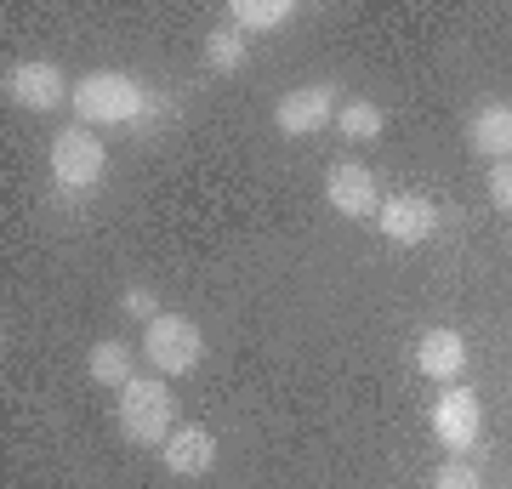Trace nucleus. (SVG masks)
Instances as JSON below:
<instances>
[{"label":"nucleus","mask_w":512,"mask_h":489,"mask_svg":"<svg viewBox=\"0 0 512 489\" xmlns=\"http://www.w3.org/2000/svg\"><path fill=\"white\" fill-rule=\"evenodd\" d=\"M245 57H251V46H245V35H239L234 23H222V29L205 35V69L239 74V69H245Z\"/></svg>","instance_id":"16"},{"label":"nucleus","mask_w":512,"mask_h":489,"mask_svg":"<svg viewBox=\"0 0 512 489\" xmlns=\"http://www.w3.org/2000/svg\"><path fill=\"white\" fill-rule=\"evenodd\" d=\"M148 109H154L148 86L126 69H92L74 80L80 126H131V120H148Z\"/></svg>","instance_id":"1"},{"label":"nucleus","mask_w":512,"mask_h":489,"mask_svg":"<svg viewBox=\"0 0 512 489\" xmlns=\"http://www.w3.org/2000/svg\"><path fill=\"white\" fill-rule=\"evenodd\" d=\"M160 461L177 478H205V472L217 467V433L211 427H177V433L160 444Z\"/></svg>","instance_id":"11"},{"label":"nucleus","mask_w":512,"mask_h":489,"mask_svg":"<svg viewBox=\"0 0 512 489\" xmlns=\"http://www.w3.org/2000/svg\"><path fill=\"white\" fill-rule=\"evenodd\" d=\"M336 109H342L336 80H308V86L285 91L274 103V126L285 131V137H313V131H325L330 120H336Z\"/></svg>","instance_id":"5"},{"label":"nucleus","mask_w":512,"mask_h":489,"mask_svg":"<svg viewBox=\"0 0 512 489\" xmlns=\"http://www.w3.org/2000/svg\"><path fill=\"white\" fill-rule=\"evenodd\" d=\"M484 433V404H478L473 387H444L439 404H433V438H439L450 455H467Z\"/></svg>","instance_id":"7"},{"label":"nucleus","mask_w":512,"mask_h":489,"mask_svg":"<svg viewBox=\"0 0 512 489\" xmlns=\"http://www.w3.org/2000/svg\"><path fill=\"white\" fill-rule=\"evenodd\" d=\"M467 148L484 154V160H512V103H484V109L467 120Z\"/></svg>","instance_id":"12"},{"label":"nucleus","mask_w":512,"mask_h":489,"mask_svg":"<svg viewBox=\"0 0 512 489\" xmlns=\"http://www.w3.org/2000/svg\"><path fill=\"white\" fill-rule=\"evenodd\" d=\"M120 313L143 319V325H154V319H160V296H154L148 285H126V290H120Z\"/></svg>","instance_id":"17"},{"label":"nucleus","mask_w":512,"mask_h":489,"mask_svg":"<svg viewBox=\"0 0 512 489\" xmlns=\"http://www.w3.org/2000/svg\"><path fill=\"white\" fill-rule=\"evenodd\" d=\"M177 433V393L165 387V376H137L120 387V438L137 450H160Z\"/></svg>","instance_id":"2"},{"label":"nucleus","mask_w":512,"mask_h":489,"mask_svg":"<svg viewBox=\"0 0 512 489\" xmlns=\"http://www.w3.org/2000/svg\"><path fill=\"white\" fill-rule=\"evenodd\" d=\"M376 228L393 245H421V239H433V228H439V205L427 200V194H387L382 211H376Z\"/></svg>","instance_id":"9"},{"label":"nucleus","mask_w":512,"mask_h":489,"mask_svg":"<svg viewBox=\"0 0 512 489\" xmlns=\"http://www.w3.org/2000/svg\"><path fill=\"white\" fill-rule=\"evenodd\" d=\"M325 200L336 217H348V222H370L376 211H382L387 194H376V171L359 160H336L330 165V177H325Z\"/></svg>","instance_id":"8"},{"label":"nucleus","mask_w":512,"mask_h":489,"mask_svg":"<svg viewBox=\"0 0 512 489\" xmlns=\"http://www.w3.org/2000/svg\"><path fill=\"white\" fill-rule=\"evenodd\" d=\"M6 97H12L18 109H29V114H52V109H63V103H74V86L63 80L57 63L29 57V63H12V74H6Z\"/></svg>","instance_id":"6"},{"label":"nucleus","mask_w":512,"mask_h":489,"mask_svg":"<svg viewBox=\"0 0 512 489\" xmlns=\"http://www.w3.org/2000/svg\"><path fill=\"white\" fill-rule=\"evenodd\" d=\"M137 353L148 359L154 376L171 381V376H188V370L205 359V336L188 313H160L154 325H143V347H137Z\"/></svg>","instance_id":"3"},{"label":"nucleus","mask_w":512,"mask_h":489,"mask_svg":"<svg viewBox=\"0 0 512 489\" xmlns=\"http://www.w3.org/2000/svg\"><path fill=\"white\" fill-rule=\"evenodd\" d=\"M382 126H387V114H382V103H370V97H353V103L336 109V131H342L348 143H376Z\"/></svg>","instance_id":"15"},{"label":"nucleus","mask_w":512,"mask_h":489,"mask_svg":"<svg viewBox=\"0 0 512 489\" xmlns=\"http://www.w3.org/2000/svg\"><path fill=\"white\" fill-rule=\"evenodd\" d=\"M86 376L97 381V387H131L137 381V347H126V342H114V336H103V342L86 353Z\"/></svg>","instance_id":"13"},{"label":"nucleus","mask_w":512,"mask_h":489,"mask_svg":"<svg viewBox=\"0 0 512 489\" xmlns=\"http://www.w3.org/2000/svg\"><path fill=\"white\" fill-rule=\"evenodd\" d=\"M416 364H421V376H433V381H444V387H456V376L467 370V336H461V330H450V325L421 330Z\"/></svg>","instance_id":"10"},{"label":"nucleus","mask_w":512,"mask_h":489,"mask_svg":"<svg viewBox=\"0 0 512 489\" xmlns=\"http://www.w3.org/2000/svg\"><path fill=\"white\" fill-rule=\"evenodd\" d=\"M291 0H234L228 6V23H234L239 35H268L279 23H291Z\"/></svg>","instance_id":"14"},{"label":"nucleus","mask_w":512,"mask_h":489,"mask_svg":"<svg viewBox=\"0 0 512 489\" xmlns=\"http://www.w3.org/2000/svg\"><path fill=\"white\" fill-rule=\"evenodd\" d=\"M52 177L69 194H92L97 182L109 177V148H103V137L92 126H63L52 137Z\"/></svg>","instance_id":"4"},{"label":"nucleus","mask_w":512,"mask_h":489,"mask_svg":"<svg viewBox=\"0 0 512 489\" xmlns=\"http://www.w3.org/2000/svg\"><path fill=\"white\" fill-rule=\"evenodd\" d=\"M490 205L501 217H512V160L490 165Z\"/></svg>","instance_id":"19"},{"label":"nucleus","mask_w":512,"mask_h":489,"mask_svg":"<svg viewBox=\"0 0 512 489\" xmlns=\"http://www.w3.org/2000/svg\"><path fill=\"white\" fill-rule=\"evenodd\" d=\"M433 489H484V484H478V472L467 467L461 455H450V461H444V467L433 472Z\"/></svg>","instance_id":"18"}]
</instances>
